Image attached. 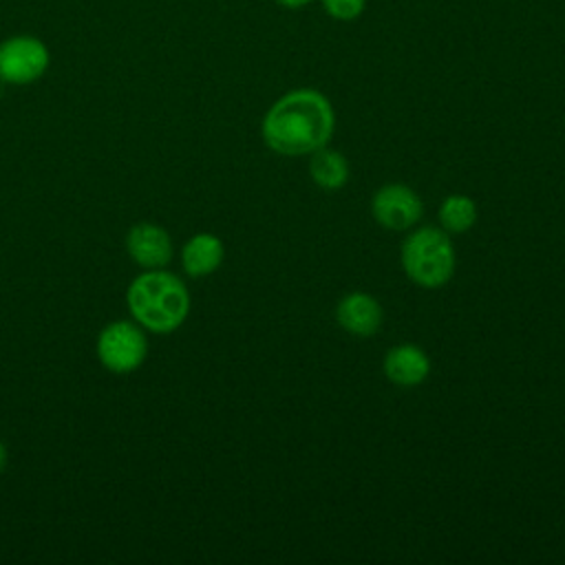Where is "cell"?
I'll return each mask as SVG.
<instances>
[{
  "mask_svg": "<svg viewBox=\"0 0 565 565\" xmlns=\"http://www.w3.org/2000/svg\"><path fill=\"white\" fill-rule=\"evenodd\" d=\"M333 128L331 102L313 88H298L274 102L263 117L260 132L274 152L300 157L324 148Z\"/></svg>",
  "mask_w": 565,
  "mask_h": 565,
  "instance_id": "obj_1",
  "label": "cell"
},
{
  "mask_svg": "<svg viewBox=\"0 0 565 565\" xmlns=\"http://www.w3.org/2000/svg\"><path fill=\"white\" fill-rule=\"evenodd\" d=\"M128 307L146 329L168 333L185 320L190 298L177 276L168 271H148L132 280L128 289Z\"/></svg>",
  "mask_w": 565,
  "mask_h": 565,
  "instance_id": "obj_2",
  "label": "cell"
},
{
  "mask_svg": "<svg viewBox=\"0 0 565 565\" xmlns=\"http://www.w3.org/2000/svg\"><path fill=\"white\" fill-rule=\"evenodd\" d=\"M404 274L424 289L444 287L455 271V247L448 232L435 227H419L402 243Z\"/></svg>",
  "mask_w": 565,
  "mask_h": 565,
  "instance_id": "obj_3",
  "label": "cell"
},
{
  "mask_svg": "<svg viewBox=\"0 0 565 565\" xmlns=\"http://www.w3.org/2000/svg\"><path fill=\"white\" fill-rule=\"evenodd\" d=\"M49 66L46 46L31 35H15L0 44V79L7 84L35 82Z\"/></svg>",
  "mask_w": 565,
  "mask_h": 565,
  "instance_id": "obj_4",
  "label": "cell"
},
{
  "mask_svg": "<svg viewBox=\"0 0 565 565\" xmlns=\"http://www.w3.org/2000/svg\"><path fill=\"white\" fill-rule=\"evenodd\" d=\"M97 353L106 369L128 373L141 364L146 355V338L130 322H113L102 331Z\"/></svg>",
  "mask_w": 565,
  "mask_h": 565,
  "instance_id": "obj_5",
  "label": "cell"
},
{
  "mask_svg": "<svg viewBox=\"0 0 565 565\" xmlns=\"http://www.w3.org/2000/svg\"><path fill=\"white\" fill-rule=\"evenodd\" d=\"M424 212L422 199L415 190L402 183L382 185L371 199V214L373 218L393 232L413 227Z\"/></svg>",
  "mask_w": 565,
  "mask_h": 565,
  "instance_id": "obj_6",
  "label": "cell"
},
{
  "mask_svg": "<svg viewBox=\"0 0 565 565\" xmlns=\"http://www.w3.org/2000/svg\"><path fill=\"white\" fill-rule=\"evenodd\" d=\"M382 318H384V311L380 302L364 291L347 294L344 298H340L335 307L338 324L358 338H371L380 329Z\"/></svg>",
  "mask_w": 565,
  "mask_h": 565,
  "instance_id": "obj_7",
  "label": "cell"
},
{
  "mask_svg": "<svg viewBox=\"0 0 565 565\" xmlns=\"http://www.w3.org/2000/svg\"><path fill=\"white\" fill-rule=\"evenodd\" d=\"M384 375L397 386H417L430 373V360L422 347L397 344L391 347L382 362Z\"/></svg>",
  "mask_w": 565,
  "mask_h": 565,
  "instance_id": "obj_8",
  "label": "cell"
},
{
  "mask_svg": "<svg viewBox=\"0 0 565 565\" xmlns=\"http://www.w3.org/2000/svg\"><path fill=\"white\" fill-rule=\"evenodd\" d=\"M128 252L143 267H161L170 260L172 245L168 234L157 225H135L128 234Z\"/></svg>",
  "mask_w": 565,
  "mask_h": 565,
  "instance_id": "obj_9",
  "label": "cell"
},
{
  "mask_svg": "<svg viewBox=\"0 0 565 565\" xmlns=\"http://www.w3.org/2000/svg\"><path fill=\"white\" fill-rule=\"evenodd\" d=\"M223 260V243L214 234H196L183 247V267L190 276L212 274Z\"/></svg>",
  "mask_w": 565,
  "mask_h": 565,
  "instance_id": "obj_10",
  "label": "cell"
},
{
  "mask_svg": "<svg viewBox=\"0 0 565 565\" xmlns=\"http://www.w3.org/2000/svg\"><path fill=\"white\" fill-rule=\"evenodd\" d=\"M309 177L322 190H338L349 181V163L340 152L324 146L311 152Z\"/></svg>",
  "mask_w": 565,
  "mask_h": 565,
  "instance_id": "obj_11",
  "label": "cell"
},
{
  "mask_svg": "<svg viewBox=\"0 0 565 565\" xmlns=\"http://www.w3.org/2000/svg\"><path fill=\"white\" fill-rule=\"evenodd\" d=\"M477 221V205L470 196L450 194L439 205V223L448 234H463Z\"/></svg>",
  "mask_w": 565,
  "mask_h": 565,
  "instance_id": "obj_12",
  "label": "cell"
},
{
  "mask_svg": "<svg viewBox=\"0 0 565 565\" xmlns=\"http://www.w3.org/2000/svg\"><path fill=\"white\" fill-rule=\"evenodd\" d=\"M329 15L338 20H353L362 13L364 0H322Z\"/></svg>",
  "mask_w": 565,
  "mask_h": 565,
  "instance_id": "obj_13",
  "label": "cell"
},
{
  "mask_svg": "<svg viewBox=\"0 0 565 565\" xmlns=\"http://www.w3.org/2000/svg\"><path fill=\"white\" fill-rule=\"evenodd\" d=\"M278 2H280V4H285V7H291V9H294V7H302V4H307L309 0H278Z\"/></svg>",
  "mask_w": 565,
  "mask_h": 565,
  "instance_id": "obj_14",
  "label": "cell"
},
{
  "mask_svg": "<svg viewBox=\"0 0 565 565\" xmlns=\"http://www.w3.org/2000/svg\"><path fill=\"white\" fill-rule=\"evenodd\" d=\"M4 459H7V452H4V446L0 444V470H2V466H4Z\"/></svg>",
  "mask_w": 565,
  "mask_h": 565,
  "instance_id": "obj_15",
  "label": "cell"
}]
</instances>
